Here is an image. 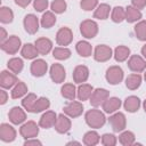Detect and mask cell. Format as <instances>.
<instances>
[{
    "label": "cell",
    "instance_id": "6da1fadb",
    "mask_svg": "<svg viewBox=\"0 0 146 146\" xmlns=\"http://www.w3.org/2000/svg\"><path fill=\"white\" fill-rule=\"evenodd\" d=\"M84 120H86V123L90 128H94V129L102 128L106 122V117H105L104 113L96 108L89 110L84 115Z\"/></svg>",
    "mask_w": 146,
    "mask_h": 146
},
{
    "label": "cell",
    "instance_id": "7a4b0ae2",
    "mask_svg": "<svg viewBox=\"0 0 146 146\" xmlns=\"http://www.w3.org/2000/svg\"><path fill=\"white\" fill-rule=\"evenodd\" d=\"M80 32L86 39H92L98 33V24L92 19H86L80 24Z\"/></svg>",
    "mask_w": 146,
    "mask_h": 146
},
{
    "label": "cell",
    "instance_id": "3957f363",
    "mask_svg": "<svg viewBox=\"0 0 146 146\" xmlns=\"http://www.w3.org/2000/svg\"><path fill=\"white\" fill-rule=\"evenodd\" d=\"M108 122L113 129L114 132H121L125 129L127 127V120H125V115L121 112H114L110 119Z\"/></svg>",
    "mask_w": 146,
    "mask_h": 146
},
{
    "label": "cell",
    "instance_id": "277c9868",
    "mask_svg": "<svg viewBox=\"0 0 146 146\" xmlns=\"http://www.w3.org/2000/svg\"><path fill=\"white\" fill-rule=\"evenodd\" d=\"M105 78H106V80L110 84H113V86L119 84L123 80V70L117 65L110 66L106 70Z\"/></svg>",
    "mask_w": 146,
    "mask_h": 146
},
{
    "label": "cell",
    "instance_id": "5b68a950",
    "mask_svg": "<svg viewBox=\"0 0 146 146\" xmlns=\"http://www.w3.org/2000/svg\"><path fill=\"white\" fill-rule=\"evenodd\" d=\"M22 46L21 39L17 35H10L5 42L1 43V49L8 55H15Z\"/></svg>",
    "mask_w": 146,
    "mask_h": 146
},
{
    "label": "cell",
    "instance_id": "8992f818",
    "mask_svg": "<svg viewBox=\"0 0 146 146\" xmlns=\"http://www.w3.org/2000/svg\"><path fill=\"white\" fill-rule=\"evenodd\" d=\"M112 56H113V51H112V49H111L110 46H106V44H98V46L95 48L94 58H95V60H97V62H99V63H104V62L110 60Z\"/></svg>",
    "mask_w": 146,
    "mask_h": 146
},
{
    "label": "cell",
    "instance_id": "52a82bcc",
    "mask_svg": "<svg viewBox=\"0 0 146 146\" xmlns=\"http://www.w3.org/2000/svg\"><path fill=\"white\" fill-rule=\"evenodd\" d=\"M19 133L24 139L35 138L39 133V127L34 121H27L21 127Z\"/></svg>",
    "mask_w": 146,
    "mask_h": 146
},
{
    "label": "cell",
    "instance_id": "ba28073f",
    "mask_svg": "<svg viewBox=\"0 0 146 146\" xmlns=\"http://www.w3.org/2000/svg\"><path fill=\"white\" fill-rule=\"evenodd\" d=\"M108 96H110L108 90H106L104 88H97V89H94V91L89 98V102L94 107H98V106L103 105V103L108 98Z\"/></svg>",
    "mask_w": 146,
    "mask_h": 146
},
{
    "label": "cell",
    "instance_id": "9c48e42d",
    "mask_svg": "<svg viewBox=\"0 0 146 146\" xmlns=\"http://www.w3.org/2000/svg\"><path fill=\"white\" fill-rule=\"evenodd\" d=\"M73 40V32L70 27H60L58 31H57V34H56V42L57 44L62 46V47H65V46H68Z\"/></svg>",
    "mask_w": 146,
    "mask_h": 146
},
{
    "label": "cell",
    "instance_id": "30bf717a",
    "mask_svg": "<svg viewBox=\"0 0 146 146\" xmlns=\"http://www.w3.org/2000/svg\"><path fill=\"white\" fill-rule=\"evenodd\" d=\"M49 74H50L52 82H55V83H62V82H64V80L66 78V72H65L64 66L58 63H55L51 65Z\"/></svg>",
    "mask_w": 146,
    "mask_h": 146
},
{
    "label": "cell",
    "instance_id": "8fae6325",
    "mask_svg": "<svg viewBox=\"0 0 146 146\" xmlns=\"http://www.w3.org/2000/svg\"><path fill=\"white\" fill-rule=\"evenodd\" d=\"M18 82L17 76L11 71H2L0 74V86L2 89H10Z\"/></svg>",
    "mask_w": 146,
    "mask_h": 146
},
{
    "label": "cell",
    "instance_id": "7c38bea8",
    "mask_svg": "<svg viewBox=\"0 0 146 146\" xmlns=\"http://www.w3.org/2000/svg\"><path fill=\"white\" fill-rule=\"evenodd\" d=\"M64 113L70 116V117H78L82 114L83 112V105L82 103L80 102H76V100H71L68 104H66L63 108Z\"/></svg>",
    "mask_w": 146,
    "mask_h": 146
},
{
    "label": "cell",
    "instance_id": "4fadbf2b",
    "mask_svg": "<svg viewBox=\"0 0 146 146\" xmlns=\"http://www.w3.org/2000/svg\"><path fill=\"white\" fill-rule=\"evenodd\" d=\"M128 67L135 73H140L146 68V60L139 55H132L128 60Z\"/></svg>",
    "mask_w": 146,
    "mask_h": 146
},
{
    "label": "cell",
    "instance_id": "5bb4252c",
    "mask_svg": "<svg viewBox=\"0 0 146 146\" xmlns=\"http://www.w3.org/2000/svg\"><path fill=\"white\" fill-rule=\"evenodd\" d=\"M24 29L29 34H34L39 30V19L34 14H27L23 21Z\"/></svg>",
    "mask_w": 146,
    "mask_h": 146
},
{
    "label": "cell",
    "instance_id": "9a60e30c",
    "mask_svg": "<svg viewBox=\"0 0 146 146\" xmlns=\"http://www.w3.org/2000/svg\"><path fill=\"white\" fill-rule=\"evenodd\" d=\"M16 138V130L8 123H2L0 125V139L3 143H11Z\"/></svg>",
    "mask_w": 146,
    "mask_h": 146
},
{
    "label": "cell",
    "instance_id": "2e32d148",
    "mask_svg": "<svg viewBox=\"0 0 146 146\" xmlns=\"http://www.w3.org/2000/svg\"><path fill=\"white\" fill-rule=\"evenodd\" d=\"M8 117H9V121L13 124H21V123L25 122V120H26V113H25V111L23 108H21L18 106H14L9 111Z\"/></svg>",
    "mask_w": 146,
    "mask_h": 146
},
{
    "label": "cell",
    "instance_id": "e0dca14e",
    "mask_svg": "<svg viewBox=\"0 0 146 146\" xmlns=\"http://www.w3.org/2000/svg\"><path fill=\"white\" fill-rule=\"evenodd\" d=\"M54 127L58 133H66L71 129V120L66 114H59L57 115V120Z\"/></svg>",
    "mask_w": 146,
    "mask_h": 146
},
{
    "label": "cell",
    "instance_id": "ac0fdd59",
    "mask_svg": "<svg viewBox=\"0 0 146 146\" xmlns=\"http://www.w3.org/2000/svg\"><path fill=\"white\" fill-rule=\"evenodd\" d=\"M30 70H31V73H32L33 76L40 78V76H43L47 73L48 65H47L46 60H43V59H35V60L32 62Z\"/></svg>",
    "mask_w": 146,
    "mask_h": 146
},
{
    "label": "cell",
    "instance_id": "d6986e66",
    "mask_svg": "<svg viewBox=\"0 0 146 146\" xmlns=\"http://www.w3.org/2000/svg\"><path fill=\"white\" fill-rule=\"evenodd\" d=\"M57 120V114L54 111H47L42 114V116L39 120V125L43 129H49L55 125Z\"/></svg>",
    "mask_w": 146,
    "mask_h": 146
},
{
    "label": "cell",
    "instance_id": "ffe728a7",
    "mask_svg": "<svg viewBox=\"0 0 146 146\" xmlns=\"http://www.w3.org/2000/svg\"><path fill=\"white\" fill-rule=\"evenodd\" d=\"M89 78V68L84 65H78L73 71V80L75 83H83Z\"/></svg>",
    "mask_w": 146,
    "mask_h": 146
},
{
    "label": "cell",
    "instance_id": "44dd1931",
    "mask_svg": "<svg viewBox=\"0 0 146 146\" xmlns=\"http://www.w3.org/2000/svg\"><path fill=\"white\" fill-rule=\"evenodd\" d=\"M122 103H121V99L117 98V97H110L107 98L104 103H103V110L105 113H108V114H113L114 112H116L120 107H121Z\"/></svg>",
    "mask_w": 146,
    "mask_h": 146
},
{
    "label": "cell",
    "instance_id": "7402d4cb",
    "mask_svg": "<svg viewBox=\"0 0 146 146\" xmlns=\"http://www.w3.org/2000/svg\"><path fill=\"white\" fill-rule=\"evenodd\" d=\"M40 55H47L52 49V41L48 38H39L34 42Z\"/></svg>",
    "mask_w": 146,
    "mask_h": 146
},
{
    "label": "cell",
    "instance_id": "603a6c76",
    "mask_svg": "<svg viewBox=\"0 0 146 146\" xmlns=\"http://www.w3.org/2000/svg\"><path fill=\"white\" fill-rule=\"evenodd\" d=\"M123 107L129 113H135L140 107V99L137 96H129L123 103Z\"/></svg>",
    "mask_w": 146,
    "mask_h": 146
},
{
    "label": "cell",
    "instance_id": "cb8c5ba5",
    "mask_svg": "<svg viewBox=\"0 0 146 146\" xmlns=\"http://www.w3.org/2000/svg\"><path fill=\"white\" fill-rule=\"evenodd\" d=\"M94 91V87L88 84V83H81L78 88H76V97L79 98V100H87L90 98L91 94Z\"/></svg>",
    "mask_w": 146,
    "mask_h": 146
},
{
    "label": "cell",
    "instance_id": "d4e9b609",
    "mask_svg": "<svg viewBox=\"0 0 146 146\" xmlns=\"http://www.w3.org/2000/svg\"><path fill=\"white\" fill-rule=\"evenodd\" d=\"M21 54L25 59H34L39 55V51H38L36 47H35V44L25 43L21 49Z\"/></svg>",
    "mask_w": 146,
    "mask_h": 146
},
{
    "label": "cell",
    "instance_id": "484cf974",
    "mask_svg": "<svg viewBox=\"0 0 146 146\" xmlns=\"http://www.w3.org/2000/svg\"><path fill=\"white\" fill-rule=\"evenodd\" d=\"M141 84V75L139 73H133L127 76L125 79V87L130 90H136Z\"/></svg>",
    "mask_w": 146,
    "mask_h": 146
},
{
    "label": "cell",
    "instance_id": "4316f807",
    "mask_svg": "<svg viewBox=\"0 0 146 146\" xmlns=\"http://www.w3.org/2000/svg\"><path fill=\"white\" fill-rule=\"evenodd\" d=\"M141 13L139 9L135 8L133 6H128L125 8V21L128 23H135L138 22L141 18Z\"/></svg>",
    "mask_w": 146,
    "mask_h": 146
},
{
    "label": "cell",
    "instance_id": "83f0119b",
    "mask_svg": "<svg viewBox=\"0 0 146 146\" xmlns=\"http://www.w3.org/2000/svg\"><path fill=\"white\" fill-rule=\"evenodd\" d=\"M75 49H76V52L84 58L91 56L92 54V47L88 41H79L75 46Z\"/></svg>",
    "mask_w": 146,
    "mask_h": 146
},
{
    "label": "cell",
    "instance_id": "f1b7e54d",
    "mask_svg": "<svg viewBox=\"0 0 146 146\" xmlns=\"http://www.w3.org/2000/svg\"><path fill=\"white\" fill-rule=\"evenodd\" d=\"M60 94L68 100H74L76 97V88L73 83H65L60 88Z\"/></svg>",
    "mask_w": 146,
    "mask_h": 146
},
{
    "label": "cell",
    "instance_id": "f546056e",
    "mask_svg": "<svg viewBox=\"0 0 146 146\" xmlns=\"http://www.w3.org/2000/svg\"><path fill=\"white\" fill-rule=\"evenodd\" d=\"M114 58L116 62L121 63L128 59V57L130 56V49L127 46H117L114 49Z\"/></svg>",
    "mask_w": 146,
    "mask_h": 146
},
{
    "label": "cell",
    "instance_id": "4dcf8cb0",
    "mask_svg": "<svg viewBox=\"0 0 146 146\" xmlns=\"http://www.w3.org/2000/svg\"><path fill=\"white\" fill-rule=\"evenodd\" d=\"M110 11H111L110 5H107V3H100L95 9L94 17L97 18V19H106L110 16Z\"/></svg>",
    "mask_w": 146,
    "mask_h": 146
},
{
    "label": "cell",
    "instance_id": "1f68e13d",
    "mask_svg": "<svg viewBox=\"0 0 146 146\" xmlns=\"http://www.w3.org/2000/svg\"><path fill=\"white\" fill-rule=\"evenodd\" d=\"M40 24L44 29L52 27L56 24V16H55L54 11H46V13H43V15L41 17V21H40Z\"/></svg>",
    "mask_w": 146,
    "mask_h": 146
},
{
    "label": "cell",
    "instance_id": "d6a6232c",
    "mask_svg": "<svg viewBox=\"0 0 146 146\" xmlns=\"http://www.w3.org/2000/svg\"><path fill=\"white\" fill-rule=\"evenodd\" d=\"M27 94V86L24 83V82H22V81H18L15 86H14V88H13V90H11V98H14V99H17V98H22L24 95H26Z\"/></svg>",
    "mask_w": 146,
    "mask_h": 146
},
{
    "label": "cell",
    "instance_id": "836d02e7",
    "mask_svg": "<svg viewBox=\"0 0 146 146\" xmlns=\"http://www.w3.org/2000/svg\"><path fill=\"white\" fill-rule=\"evenodd\" d=\"M71 50L66 47H56L52 49V56L58 60H65L71 57Z\"/></svg>",
    "mask_w": 146,
    "mask_h": 146
},
{
    "label": "cell",
    "instance_id": "e575fe53",
    "mask_svg": "<svg viewBox=\"0 0 146 146\" xmlns=\"http://www.w3.org/2000/svg\"><path fill=\"white\" fill-rule=\"evenodd\" d=\"M7 66H8L9 71H11L13 73L17 74V73H19V72L23 70L24 63H23V60H22L19 57H13V58H10V59L8 60Z\"/></svg>",
    "mask_w": 146,
    "mask_h": 146
},
{
    "label": "cell",
    "instance_id": "d590c367",
    "mask_svg": "<svg viewBox=\"0 0 146 146\" xmlns=\"http://www.w3.org/2000/svg\"><path fill=\"white\" fill-rule=\"evenodd\" d=\"M100 140V137L99 135L94 131V130H90L88 132L84 133L83 136V144L87 145V146H94V145H97Z\"/></svg>",
    "mask_w": 146,
    "mask_h": 146
},
{
    "label": "cell",
    "instance_id": "8d00e7d4",
    "mask_svg": "<svg viewBox=\"0 0 146 146\" xmlns=\"http://www.w3.org/2000/svg\"><path fill=\"white\" fill-rule=\"evenodd\" d=\"M111 19L114 23H121L125 19V9L121 6H116L112 9L111 14Z\"/></svg>",
    "mask_w": 146,
    "mask_h": 146
},
{
    "label": "cell",
    "instance_id": "74e56055",
    "mask_svg": "<svg viewBox=\"0 0 146 146\" xmlns=\"http://www.w3.org/2000/svg\"><path fill=\"white\" fill-rule=\"evenodd\" d=\"M50 107V102L48 98L46 97H40L36 99L34 106H33V110H32V113H40V112H43L46 110H48Z\"/></svg>",
    "mask_w": 146,
    "mask_h": 146
},
{
    "label": "cell",
    "instance_id": "f35d334b",
    "mask_svg": "<svg viewBox=\"0 0 146 146\" xmlns=\"http://www.w3.org/2000/svg\"><path fill=\"white\" fill-rule=\"evenodd\" d=\"M14 19V13L9 7L2 6L0 8V22L2 24H9Z\"/></svg>",
    "mask_w": 146,
    "mask_h": 146
},
{
    "label": "cell",
    "instance_id": "ab89813d",
    "mask_svg": "<svg viewBox=\"0 0 146 146\" xmlns=\"http://www.w3.org/2000/svg\"><path fill=\"white\" fill-rule=\"evenodd\" d=\"M136 38L140 41H146V21H140L135 26Z\"/></svg>",
    "mask_w": 146,
    "mask_h": 146
},
{
    "label": "cell",
    "instance_id": "60d3db41",
    "mask_svg": "<svg viewBox=\"0 0 146 146\" xmlns=\"http://www.w3.org/2000/svg\"><path fill=\"white\" fill-rule=\"evenodd\" d=\"M36 96L34 95V94H27L24 98H23V100H22V106L25 108V111H27V112H32V110H33V106H34V104H35V102H36Z\"/></svg>",
    "mask_w": 146,
    "mask_h": 146
},
{
    "label": "cell",
    "instance_id": "b9f144b4",
    "mask_svg": "<svg viewBox=\"0 0 146 146\" xmlns=\"http://www.w3.org/2000/svg\"><path fill=\"white\" fill-rule=\"evenodd\" d=\"M135 135L131 131H123L120 136H119V140L123 146H130L135 144Z\"/></svg>",
    "mask_w": 146,
    "mask_h": 146
},
{
    "label": "cell",
    "instance_id": "7bdbcfd3",
    "mask_svg": "<svg viewBox=\"0 0 146 146\" xmlns=\"http://www.w3.org/2000/svg\"><path fill=\"white\" fill-rule=\"evenodd\" d=\"M51 11H54L55 14H62L66 10L67 8V3L65 0H54L50 5Z\"/></svg>",
    "mask_w": 146,
    "mask_h": 146
},
{
    "label": "cell",
    "instance_id": "ee69618b",
    "mask_svg": "<svg viewBox=\"0 0 146 146\" xmlns=\"http://www.w3.org/2000/svg\"><path fill=\"white\" fill-rule=\"evenodd\" d=\"M97 6H98V0H81L80 2V7L86 11L96 9Z\"/></svg>",
    "mask_w": 146,
    "mask_h": 146
},
{
    "label": "cell",
    "instance_id": "f6af8a7d",
    "mask_svg": "<svg viewBox=\"0 0 146 146\" xmlns=\"http://www.w3.org/2000/svg\"><path fill=\"white\" fill-rule=\"evenodd\" d=\"M102 144L104 146H114L116 144V137L112 133H104L102 136Z\"/></svg>",
    "mask_w": 146,
    "mask_h": 146
},
{
    "label": "cell",
    "instance_id": "bcb514c9",
    "mask_svg": "<svg viewBox=\"0 0 146 146\" xmlns=\"http://www.w3.org/2000/svg\"><path fill=\"white\" fill-rule=\"evenodd\" d=\"M49 6L48 0H34L33 7L36 11H44Z\"/></svg>",
    "mask_w": 146,
    "mask_h": 146
},
{
    "label": "cell",
    "instance_id": "7dc6e473",
    "mask_svg": "<svg viewBox=\"0 0 146 146\" xmlns=\"http://www.w3.org/2000/svg\"><path fill=\"white\" fill-rule=\"evenodd\" d=\"M131 3L135 8L140 10L146 6V0H131Z\"/></svg>",
    "mask_w": 146,
    "mask_h": 146
},
{
    "label": "cell",
    "instance_id": "c3c4849f",
    "mask_svg": "<svg viewBox=\"0 0 146 146\" xmlns=\"http://www.w3.org/2000/svg\"><path fill=\"white\" fill-rule=\"evenodd\" d=\"M8 100V94L5 89H1L0 90V104L1 105H5Z\"/></svg>",
    "mask_w": 146,
    "mask_h": 146
},
{
    "label": "cell",
    "instance_id": "681fc988",
    "mask_svg": "<svg viewBox=\"0 0 146 146\" xmlns=\"http://www.w3.org/2000/svg\"><path fill=\"white\" fill-rule=\"evenodd\" d=\"M42 143L40 141V140H38V139H35V138H31V139H26L25 140V143H24V145L25 146H31V145H41Z\"/></svg>",
    "mask_w": 146,
    "mask_h": 146
},
{
    "label": "cell",
    "instance_id": "f907efd6",
    "mask_svg": "<svg viewBox=\"0 0 146 146\" xmlns=\"http://www.w3.org/2000/svg\"><path fill=\"white\" fill-rule=\"evenodd\" d=\"M31 1H32V0H15V3H16L17 6L22 7V8H25V7H27V6L31 3Z\"/></svg>",
    "mask_w": 146,
    "mask_h": 146
},
{
    "label": "cell",
    "instance_id": "816d5d0a",
    "mask_svg": "<svg viewBox=\"0 0 146 146\" xmlns=\"http://www.w3.org/2000/svg\"><path fill=\"white\" fill-rule=\"evenodd\" d=\"M0 32H1V35H0V41H1V43H2V42H5V41H6V40H7L9 36L7 35V32H6V30H5L3 27H1V29H0Z\"/></svg>",
    "mask_w": 146,
    "mask_h": 146
},
{
    "label": "cell",
    "instance_id": "f5cc1de1",
    "mask_svg": "<svg viewBox=\"0 0 146 146\" xmlns=\"http://www.w3.org/2000/svg\"><path fill=\"white\" fill-rule=\"evenodd\" d=\"M141 55L144 56V58L146 59V44H144L143 46V48H141Z\"/></svg>",
    "mask_w": 146,
    "mask_h": 146
},
{
    "label": "cell",
    "instance_id": "db71d44e",
    "mask_svg": "<svg viewBox=\"0 0 146 146\" xmlns=\"http://www.w3.org/2000/svg\"><path fill=\"white\" fill-rule=\"evenodd\" d=\"M67 145H80V143L79 141H70V143H67Z\"/></svg>",
    "mask_w": 146,
    "mask_h": 146
},
{
    "label": "cell",
    "instance_id": "11a10c76",
    "mask_svg": "<svg viewBox=\"0 0 146 146\" xmlns=\"http://www.w3.org/2000/svg\"><path fill=\"white\" fill-rule=\"evenodd\" d=\"M143 107H144V111H145V113H146V99L144 100V104H143Z\"/></svg>",
    "mask_w": 146,
    "mask_h": 146
},
{
    "label": "cell",
    "instance_id": "9f6ffc18",
    "mask_svg": "<svg viewBox=\"0 0 146 146\" xmlns=\"http://www.w3.org/2000/svg\"><path fill=\"white\" fill-rule=\"evenodd\" d=\"M144 79H145V81H146V72H145V74H144Z\"/></svg>",
    "mask_w": 146,
    "mask_h": 146
}]
</instances>
